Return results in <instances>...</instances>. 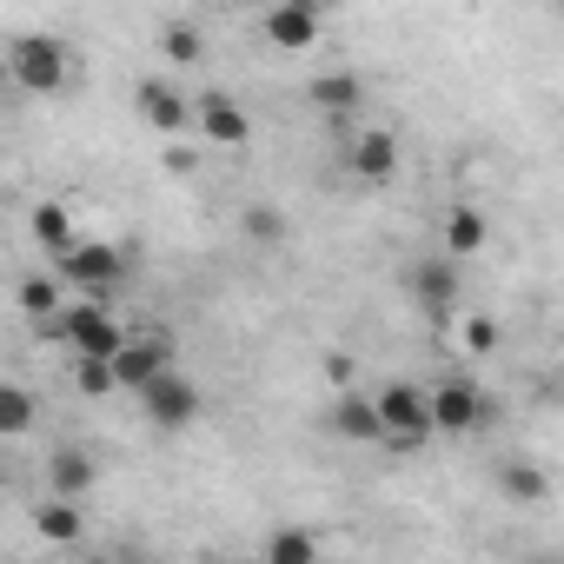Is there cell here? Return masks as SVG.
I'll list each match as a JSON object with an SVG mask.
<instances>
[{"instance_id":"cb8c5ba5","label":"cell","mask_w":564,"mask_h":564,"mask_svg":"<svg viewBox=\"0 0 564 564\" xmlns=\"http://www.w3.org/2000/svg\"><path fill=\"white\" fill-rule=\"evenodd\" d=\"M239 232H246L252 246H286V213H272V206H246Z\"/></svg>"},{"instance_id":"7c38bea8","label":"cell","mask_w":564,"mask_h":564,"mask_svg":"<svg viewBox=\"0 0 564 564\" xmlns=\"http://www.w3.org/2000/svg\"><path fill=\"white\" fill-rule=\"evenodd\" d=\"M133 107H140V120H147L153 133H180V127L193 120V107L180 100V87H173V80H160V74L133 87Z\"/></svg>"},{"instance_id":"7a4b0ae2","label":"cell","mask_w":564,"mask_h":564,"mask_svg":"<svg viewBox=\"0 0 564 564\" xmlns=\"http://www.w3.org/2000/svg\"><path fill=\"white\" fill-rule=\"evenodd\" d=\"M8 74H14L21 94H67L74 54H67V41H54V34H14V41H8Z\"/></svg>"},{"instance_id":"6da1fadb","label":"cell","mask_w":564,"mask_h":564,"mask_svg":"<svg viewBox=\"0 0 564 564\" xmlns=\"http://www.w3.org/2000/svg\"><path fill=\"white\" fill-rule=\"evenodd\" d=\"M41 333H47V339H61L74 359H113V352L133 339V333L107 313V300H94V293H80L74 306H61V319H47Z\"/></svg>"},{"instance_id":"7402d4cb","label":"cell","mask_w":564,"mask_h":564,"mask_svg":"<svg viewBox=\"0 0 564 564\" xmlns=\"http://www.w3.org/2000/svg\"><path fill=\"white\" fill-rule=\"evenodd\" d=\"M313 557H319L313 531H272L265 538V564H313Z\"/></svg>"},{"instance_id":"30bf717a","label":"cell","mask_w":564,"mask_h":564,"mask_svg":"<svg viewBox=\"0 0 564 564\" xmlns=\"http://www.w3.org/2000/svg\"><path fill=\"white\" fill-rule=\"evenodd\" d=\"M319 14L326 8H300V0H272V8L259 14V34L279 47V54H306L319 41Z\"/></svg>"},{"instance_id":"83f0119b","label":"cell","mask_w":564,"mask_h":564,"mask_svg":"<svg viewBox=\"0 0 564 564\" xmlns=\"http://www.w3.org/2000/svg\"><path fill=\"white\" fill-rule=\"evenodd\" d=\"M300 8H326V0H300Z\"/></svg>"},{"instance_id":"f1b7e54d","label":"cell","mask_w":564,"mask_h":564,"mask_svg":"<svg viewBox=\"0 0 564 564\" xmlns=\"http://www.w3.org/2000/svg\"><path fill=\"white\" fill-rule=\"evenodd\" d=\"M557 8H564V0H557Z\"/></svg>"},{"instance_id":"d4e9b609","label":"cell","mask_w":564,"mask_h":564,"mask_svg":"<svg viewBox=\"0 0 564 564\" xmlns=\"http://www.w3.org/2000/svg\"><path fill=\"white\" fill-rule=\"evenodd\" d=\"M74 386L87 399H107V392H120V372H113V359H74Z\"/></svg>"},{"instance_id":"5b68a950","label":"cell","mask_w":564,"mask_h":564,"mask_svg":"<svg viewBox=\"0 0 564 564\" xmlns=\"http://www.w3.org/2000/svg\"><path fill=\"white\" fill-rule=\"evenodd\" d=\"M133 399H140V412H147V425H153V432H186V425L199 419V405H206V399H199V386H193L180 366H166V372H160L147 392H133Z\"/></svg>"},{"instance_id":"603a6c76","label":"cell","mask_w":564,"mask_h":564,"mask_svg":"<svg viewBox=\"0 0 564 564\" xmlns=\"http://www.w3.org/2000/svg\"><path fill=\"white\" fill-rule=\"evenodd\" d=\"M34 425V392L28 386H0V438H21Z\"/></svg>"},{"instance_id":"ffe728a7","label":"cell","mask_w":564,"mask_h":564,"mask_svg":"<svg viewBox=\"0 0 564 564\" xmlns=\"http://www.w3.org/2000/svg\"><path fill=\"white\" fill-rule=\"evenodd\" d=\"M47 485H54V498H87V485H94V465H87L80 452H54V465H47Z\"/></svg>"},{"instance_id":"52a82bcc","label":"cell","mask_w":564,"mask_h":564,"mask_svg":"<svg viewBox=\"0 0 564 564\" xmlns=\"http://www.w3.org/2000/svg\"><path fill=\"white\" fill-rule=\"evenodd\" d=\"M432 419H438L445 438H471V432L491 419V399H485L471 379H445V386H432Z\"/></svg>"},{"instance_id":"8fae6325","label":"cell","mask_w":564,"mask_h":564,"mask_svg":"<svg viewBox=\"0 0 564 564\" xmlns=\"http://www.w3.org/2000/svg\"><path fill=\"white\" fill-rule=\"evenodd\" d=\"M326 425H333V438H346V445H386V419H379V399H372V392H339V399L326 405Z\"/></svg>"},{"instance_id":"3957f363","label":"cell","mask_w":564,"mask_h":564,"mask_svg":"<svg viewBox=\"0 0 564 564\" xmlns=\"http://www.w3.org/2000/svg\"><path fill=\"white\" fill-rule=\"evenodd\" d=\"M372 399H379V419H386V445H392V452H419V445L438 432V419H432V392H425V386L392 379V386H379Z\"/></svg>"},{"instance_id":"ac0fdd59","label":"cell","mask_w":564,"mask_h":564,"mask_svg":"<svg viewBox=\"0 0 564 564\" xmlns=\"http://www.w3.org/2000/svg\"><path fill=\"white\" fill-rule=\"evenodd\" d=\"M28 226H34V239H41V246H47V252H54V259H61V252H67V246H74V239H80V232H74V213H67V206H61V199H41V206H34V219H28Z\"/></svg>"},{"instance_id":"4316f807","label":"cell","mask_w":564,"mask_h":564,"mask_svg":"<svg viewBox=\"0 0 564 564\" xmlns=\"http://www.w3.org/2000/svg\"><path fill=\"white\" fill-rule=\"evenodd\" d=\"M226 8H252V14H265V8H272V0H226Z\"/></svg>"},{"instance_id":"e0dca14e","label":"cell","mask_w":564,"mask_h":564,"mask_svg":"<svg viewBox=\"0 0 564 564\" xmlns=\"http://www.w3.org/2000/svg\"><path fill=\"white\" fill-rule=\"evenodd\" d=\"M61 293H67L61 272H34V279H21V313L34 326H47V319H61Z\"/></svg>"},{"instance_id":"4fadbf2b","label":"cell","mask_w":564,"mask_h":564,"mask_svg":"<svg viewBox=\"0 0 564 564\" xmlns=\"http://www.w3.org/2000/svg\"><path fill=\"white\" fill-rule=\"evenodd\" d=\"M193 120H199V133H206L213 147H246V140H252V120H246L226 94H199Z\"/></svg>"},{"instance_id":"ba28073f","label":"cell","mask_w":564,"mask_h":564,"mask_svg":"<svg viewBox=\"0 0 564 564\" xmlns=\"http://www.w3.org/2000/svg\"><path fill=\"white\" fill-rule=\"evenodd\" d=\"M346 166L359 186H392L399 180V133L392 127H366L346 140Z\"/></svg>"},{"instance_id":"2e32d148","label":"cell","mask_w":564,"mask_h":564,"mask_svg":"<svg viewBox=\"0 0 564 564\" xmlns=\"http://www.w3.org/2000/svg\"><path fill=\"white\" fill-rule=\"evenodd\" d=\"M34 531H41L47 544H80V531H87L80 498H47V505L34 511Z\"/></svg>"},{"instance_id":"9c48e42d","label":"cell","mask_w":564,"mask_h":564,"mask_svg":"<svg viewBox=\"0 0 564 564\" xmlns=\"http://www.w3.org/2000/svg\"><path fill=\"white\" fill-rule=\"evenodd\" d=\"M173 366V333H140L113 352V372H120V392H147L160 372Z\"/></svg>"},{"instance_id":"8992f818","label":"cell","mask_w":564,"mask_h":564,"mask_svg":"<svg viewBox=\"0 0 564 564\" xmlns=\"http://www.w3.org/2000/svg\"><path fill=\"white\" fill-rule=\"evenodd\" d=\"M458 265L465 259H452V252H432V259L412 265V300H419V313H432V319H452L458 313V300H465V272Z\"/></svg>"},{"instance_id":"44dd1931","label":"cell","mask_w":564,"mask_h":564,"mask_svg":"<svg viewBox=\"0 0 564 564\" xmlns=\"http://www.w3.org/2000/svg\"><path fill=\"white\" fill-rule=\"evenodd\" d=\"M160 54H166L173 67H193V61L206 54V41H199L193 21H166V28H160Z\"/></svg>"},{"instance_id":"5bb4252c","label":"cell","mask_w":564,"mask_h":564,"mask_svg":"<svg viewBox=\"0 0 564 564\" xmlns=\"http://www.w3.org/2000/svg\"><path fill=\"white\" fill-rule=\"evenodd\" d=\"M485 239H491V226H485L478 206H452V213H445V252H452V259H478Z\"/></svg>"},{"instance_id":"9a60e30c","label":"cell","mask_w":564,"mask_h":564,"mask_svg":"<svg viewBox=\"0 0 564 564\" xmlns=\"http://www.w3.org/2000/svg\"><path fill=\"white\" fill-rule=\"evenodd\" d=\"M498 491H505L511 505H544V498H551V478H544L531 458H498Z\"/></svg>"},{"instance_id":"d6986e66","label":"cell","mask_w":564,"mask_h":564,"mask_svg":"<svg viewBox=\"0 0 564 564\" xmlns=\"http://www.w3.org/2000/svg\"><path fill=\"white\" fill-rule=\"evenodd\" d=\"M306 100H313L319 113H352V107H359V74H346V67H339V74H319V80L306 87Z\"/></svg>"},{"instance_id":"484cf974","label":"cell","mask_w":564,"mask_h":564,"mask_svg":"<svg viewBox=\"0 0 564 564\" xmlns=\"http://www.w3.org/2000/svg\"><path fill=\"white\" fill-rule=\"evenodd\" d=\"M458 339H465V352H498V319H485V313H471L465 326H458Z\"/></svg>"},{"instance_id":"277c9868","label":"cell","mask_w":564,"mask_h":564,"mask_svg":"<svg viewBox=\"0 0 564 564\" xmlns=\"http://www.w3.org/2000/svg\"><path fill=\"white\" fill-rule=\"evenodd\" d=\"M54 272L67 279L74 293H94V300H107L120 279H127V252L120 246H107V239H74L61 259H54Z\"/></svg>"}]
</instances>
